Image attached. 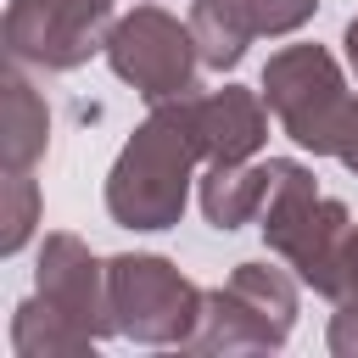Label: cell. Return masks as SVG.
Wrapping results in <instances>:
<instances>
[{
    "label": "cell",
    "mask_w": 358,
    "mask_h": 358,
    "mask_svg": "<svg viewBox=\"0 0 358 358\" xmlns=\"http://www.w3.org/2000/svg\"><path fill=\"white\" fill-rule=\"evenodd\" d=\"M112 62H117V73H123V78L145 84V95H168V90H179V84H185V73H190L179 28H173V22H162L157 11H145L140 22H129V28L117 34Z\"/></svg>",
    "instance_id": "cell-1"
}]
</instances>
